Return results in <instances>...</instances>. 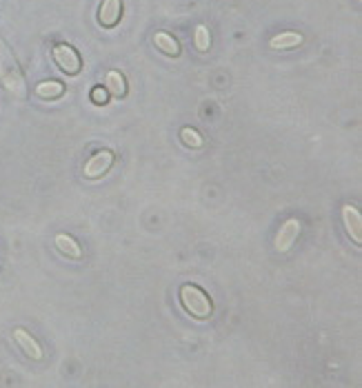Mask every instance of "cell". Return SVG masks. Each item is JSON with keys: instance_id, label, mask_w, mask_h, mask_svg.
<instances>
[{"instance_id": "5b68a950", "label": "cell", "mask_w": 362, "mask_h": 388, "mask_svg": "<svg viewBox=\"0 0 362 388\" xmlns=\"http://www.w3.org/2000/svg\"><path fill=\"white\" fill-rule=\"evenodd\" d=\"M114 165V153L109 149H103V151H96L89 160H87V165L83 169L85 178L89 180H96V178H103Z\"/></svg>"}, {"instance_id": "5bb4252c", "label": "cell", "mask_w": 362, "mask_h": 388, "mask_svg": "<svg viewBox=\"0 0 362 388\" xmlns=\"http://www.w3.org/2000/svg\"><path fill=\"white\" fill-rule=\"evenodd\" d=\"M193 45H196V49L198 51H209V47H211V34H209V27H205V25H198L196 27V31H193Z\"/></svg>"}, {"instance_id": "277c9868", "label": "cell", "mask_w": 362, "mask_h": 388, "mask_svg": "<svg viewBox=\"0 0 362 388\" xmlns=\"http://www.w3.org/2000/svg\"><path fill=\"white\" fill-rule=\"evenodd\" d=\"M300 229H303V224H300V220H296V218H289L283 227L278 229V233H276V251L278 253H287L291 247H293V242L298 240V235H300Z\"/></svg>"}, {"instance_id": "7c38bea8", "label": "cell", "mask_w": 362, "mask_h": 388, "mask_svg": "<svg viewBox=\"0 0 362 388\" xmlns=\"http://www.w3.org/2000/svg\"><path fill=\"white\" fill-rule=\"evenodd\" d=\"M34 91L38 98H43V100H58L65 93V85L60 83V80H45V83H38Z\"/></svg>"}, {"instance_id": "7a4b0ae2", "label": "cell", "mask_w": 362, "mask_h": 388, "mask_svg": "<svg viewBox=\"0 0 362 388\" xmlns=\"http://www.w3.org/2000/svg\"><path fill=\"white\" fill-rule=\"evenodd\" d=\"M180 295V304H183V309L196 317V320H209L211 313H213V302L209 300V295L198 289L196 284H183L178 291Z\"/></svg>"}, {"instance_id": "9a60e30c", "label": "cell", "mask_w": 362, "mask_h": 388, "mask_svg": "<svg viewBox=\"0 0 362 388\" xmlns=\"http://www.w3.org/2000/svg\"><path fill=\"white\" fill-rule=\"evenodd\" d=\"M180 140L185 142V147H189V149H200L205 145L203 142V136H200L196 129H191V127H185L183 131H180Z\"/></svg>"}, {"instance_id": "4fadbf2b", "label": "cell", "mask_w": 362, "mask_h": 388, "mask_svg": "<svg viewBox=\"0 0 362 388\" xmlns=\"http://www.w3.org/2000/svg\"><path fill=\"white\" fill-rule=\"evenodd\" d=\"M105 89L114 96V98H125L127 96V80L120 71H109L105 76Z\"/></svg>"}, {"instance_id": "2e32d148", "label": "cell", "mask_w": 362, "mask_h": 388, "mask_svg": "<svg viewBox=\"0 0 362 388\" xmlns=\"http://www.w3.org/2000/svg\"><path fill=\"white\" fill-rule=\"evenodd\" d=\"M89 98H91L94 105H105V102L109 100V91H107V89H103V87H94Z\"/></svg>"}, {"instance_id": "ba28073f", "label": "cell", "mask_w": 362, "mask_h": 388, "mask_svg": "<svg viewBox=\"0 0 362 388\" xmlns=\"http://www.w3.org/2000/svg\"><path fill=\"white\" fill-rule=\"evenodd\" d=\"M14 340H16V344L20 346V349H23V353L29 359H34V362L43 359V349H40V344L25 329H14Z\"/></svg>"}, {"instance_id": "52a82bcc", "label": "cell", "mask_w": 362, "mask_h": 388, "mask_svg": "<svg viewBox=\"0 0 362 388\" xmlns=\"http://www.w3.org/2000/svg\"><path fill=\"white\" fill-rule=\"evenodd\" d=\"M343 222H345V229H347L349 238L356 244H362V215H360V211L356 207H351V204H345Z\"/></svg>"}, {"instance_id": "3957f363", "label": "cell", "mask_w": 362, "mask_h": 388, "mask_svg": "<svg viewBox=\"0 0 362 388\" xmlns=\"http://www.w3.org/2000/svg\"><path fill=\"white\" fill-rule=\"evenodd\" d=\"M51 58H54L56 67L63 71L65 76H78L80 71H83V58H80V53L71 45H67V43L54 45Z\"/></svg>"}, {"instance_id": "30bf717a", "label": "cell", "mask_w": 362, "mask_h": 388, "mask_svg": "<svg viewBox=\"0 0 362 388\" xmlns=\"http://www.w3.org/2000/svg\"><path fill=\"white\" fill-rule=\"evenodd\" d=\"M303 40L305 36L303 34H298V31H283V34H278L269 40V47L271 49H293L298 45H303Z\"/></svg>"}, {"instance_id": "9c48e42d", "label": "cell", "mask_w": 362, "mask_h": 388, "mask_svg": "<svg viewBox=\"0 0 362 388\" xmlns=\"http://www.w3.org/2000/svg\"><path fill=\"white\" fill-rule=\"evenodd\" d=\"M154 45H156V49H160L169 58H178L180 56V43L167 31H156L154 34Z\"/></svg>"}, {"instance_id": "8992f818", "label": "cell", "mask_w": 362, "mask_h": 388, "mask_svg": "<svg viewBox=\"0 0 362 388\" xmlns=\"http://www.w3.org/2000/svg\"><path fill=\"white\" fill-rule=\"evenodd\" d=\"M123 18V0H103L98 9V25L105 29H114Z\"/></svg>"}, {"instance_id": "8fae6325", "label": "cell", "mask_w": 362, "mask_h": 388, "mask_svg": "<svg viewBox=\"0 0 362 388\" xmlns=\"http://www.w3.org/2000/svg\"><path fill=\"white\" fill-rule=\"evenodd\" d=\"M56 247H58L60 253L71 257V260H80V257H83V249H80V244L71 235H67V233H58L56 235Z\"/></svg>"}, {"instance_id": "6da1fadb", "label": "cell", "mask_w": 362, "mask_h": 388, "mask_svg": "<svg viewBox=\"0 0 362 388\" xmlns=\"http://www.w3.org/2000/svg\"><path fill=\"white\" fill-rule=\"evenodd\" d=\"M0 83L3 87L14 96V98H27V80L20 71V65L18 60L14 58V53L9 51V47L3 43V38H0Z\"/></svg>"}]
</instances>
